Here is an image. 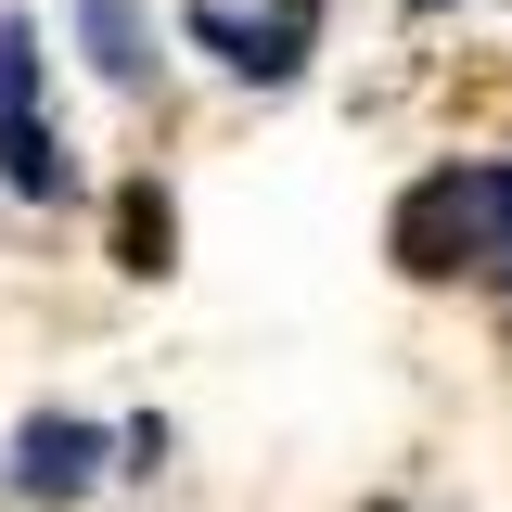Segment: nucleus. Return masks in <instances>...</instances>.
Wrapping results in <instances>:
<instances>
[{"mask_svg":"<svg viewBox=\"0 0 512 512\" xmlns=\"http://www.w3.org/2000/svg\"><path fill=\"white\" fill-rule=\"evenodd\" d=\"M116 269H141V282L167 269V205H154V192H128V205H116Z\"/></svg>","mask_w":512,"mask_h":512,"instance_id":"39448f33","label":"nucleus"},{"mask_svg":"<svg viewBox=\"0 0 512 512\" xmlns=\"http://www.w3.org/2000/svg\"><path fill=\"white\" fill-rule=\"evenodd\" d=\"M308 26H320V0H282V13H218V0H192V39L231 64V77H256V90H282V77L308 64Z\"/></svg>","mask_w":512,"mask_h":512,"instance_id":"f03ea898","label":"nucleus"},{"mask_svg":"<svg viewBox=\"0 0 512 512\" xmlns=\"http://www.w3.org/2000/svg\"><path fill=\"white\" fill-rule=\"evenodd\" d=\"M77 39H90V64H103L116 90H141V64H154V39H141V13H128V0H77Z\"/></svg>","mask_w":512,"mask_h":512,"instance_id":"20e7f679","label":"nucleus"},{"mask_svg":"<svg viewBox=\"0 0 512 512\" xmlns=\"http://www.w3.org/2000/svg\"><path fill=\"white\" fill-rule=\"evenodd\" d=\"M410 13H448V0H410Z\"/></svg>","mask_w":512,"mask_h":512,"instance_id":"423d86ee","label":"nucleus"},{"mask_svg":"<svg viewBox=\"0 0 512 512\" xmlns=\"http://www.w3.org/2000/svg\"><path fill=\"white\" fill-rule=\"evenodd\" d=\"M0 180L26 192V205L77 192V154H64V128L39 116V26H26V13H0Z\"/></svg>","mask_w":512,"mask_h":512,"instance_id":"f257e3e1","label":"nucleus"},{"mask_svg":"<svg viewBox=\"0 0 512 512\" xmlns=\"http://www.w3.org/2000/svg\"><path fill=\"white\" fill-rule=\"evenodd\" d=\"M500 282H512V244H500Z\"/></svg>","mask_w":512,"mask_h":512,"instance_id":"0eeeda50","label":"nucleus"},{"mask_svg":"<svg viewBox=\"0 0 512 512\" xmlns=\"http://www.w3.org/2000/svg\"><path fill=\"white\" fill-rule=\"evenodd\" d=\"M90 474H103V423H77V410H39V423L13 436V500L26 512L90 500Z\"/></svg>","mask_w":512,"mask_h":512,"instance_id":"7ed1b4c3","label":"nucleus"}]
</instances>
